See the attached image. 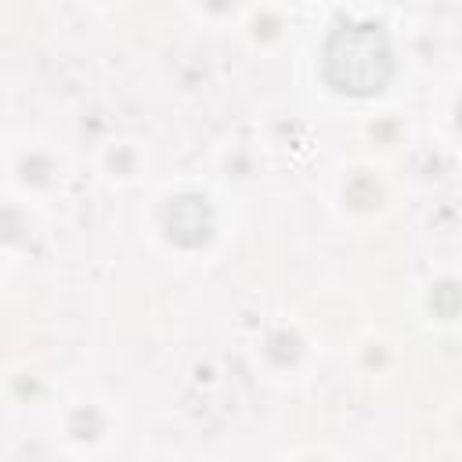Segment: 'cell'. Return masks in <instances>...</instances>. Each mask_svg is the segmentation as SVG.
<instances>
[{
	"instance_id": "1",
	"label": "cell",
	"mask_w": 462,
	"mask_h": 462,
	"mask_svg": "<svg viewBox=\"0 0 462 462\" xmlns=\"http://www.w3.org/2000/svg\"><path fill=\"white\" fill-rule=\"evenodd\" d=\"M321 72L336 94L375 97L397 72L393 43L379 22H339L321 47Z\"/></svg>"
},
{
	"instance_id": "2",
	"label": "cell",
	"mask_w": 462,
	"mask_h": 462,
	"mask_svg": "<svg viewBox=\"0 0 462 462\" xmlns=\"http://www.w3.org/2000/svg\"><path fill=\"white\" fill-rule=\"evenodd\" d=\"M166 238L184 245V249H195V245H206L209 235H213V209L202 195H177L166 202Z\"/></svg>"
},
{
	"instance_id": "3",
	"label": "cell",
	"mask_w": 462,
	"mask_h": 462,
	"mask_svg": "<svg viewBox=\"0 0 462 462\" xmlns=\"http://www.w3.org/2000/svg\"><path fill=\"white\" fill-rule=\"evenodd\" d=\"M430 307H433L440 318H451V314L462 307V285H455V282L437 285V289H433V296H430Z\"/></svg>"
},
{
	"instance_id": "4",
	"label": "cell",
	"mask_w": 462,
	"mask_h": 462,
	"mask_svg": "<svg viewBox=\"0 0 462 462\" xmlns=\"http://www.w3.org/2000/svg\"><path fill=\"white\" fill-rule=\"evenodd\" d=\"M455 126H458V134H462V101H458V108H455Z\"/></svg>"
}]
</instances>
